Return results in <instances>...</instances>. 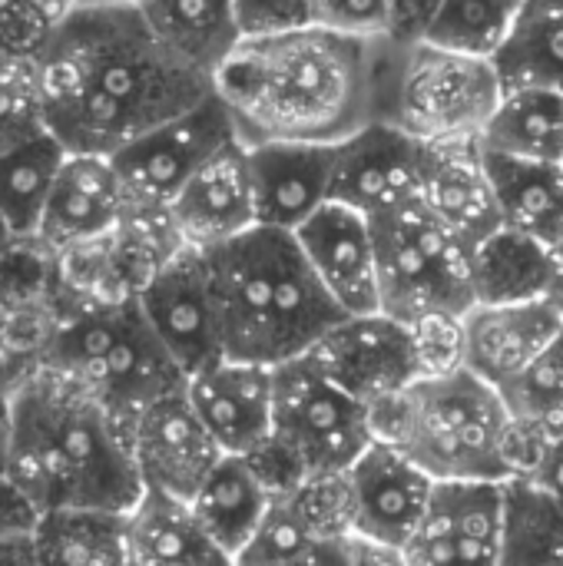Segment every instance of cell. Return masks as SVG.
Listing matches in <instances>:
<instances>
[{
	"mask_svg": "<svg viewBox=\"0 0 563 566\" xmlns=\"http://www.w3.org/2000/svg\"><path fill=\"white\" fill-rule=\"evenodd\" d=\"M43 123L66 153H116L199 103L212 83L179 63L136 7H76L37 56Z\"/></svg>",
	"mask_w": 563,
	"mask_h": 566,
	"instance_id": "obj_1",
	"label": "cell"
},
{
	"mask_svg": "<svg viewBox=\"0 0 563 566\" xmlns=\"http://www.w3.org/2000/svg\"><path fill=\"white\" fill-rule=\"evenodd\" d=\"M382 40L319 23L239 36L212 73V93L246 146H335L372 123Z\"/></svg>",
	"mask_w": 563,
	"mask_h": 566,
	"instance_id": "obj_2",
	"label": "cell"
},
{
	"mask_svg": "<svg viewBox=\"0 0 563 566\" xmlns=\"http://www.w3.org/2000/svg\"><path fill=\"white\" fill-rule=\"evenodd\" d=\"M40 511H129L143 484L129 454V421L37 352L10 381V448L3 471Z\"/></svg>",
	"mask_w": 563,
	"mask_h": 566,
	"instance_id": "obj_3",
	"label": "cell"
},
{
	"mask_svg": "<svg viewBox=\"0 0 563 566\" xmlns=\"http://www.w3.org/2000/svg\"><path fill=\"white\" fill-rule=\"evenodd\" d=\"M222 358L282 365L345 312L309 269L292 232L252 226L202 249Z\"/></svg>",
	"mask_w": 563,
	"mask_h": 566,
	"instance_id": "obj_4",
	"label": "cell"
},
{
	"mask_svg": "<svg viewBox=\"0 0 563 566\" xmlns=\"http://www.w3.org/2000/svg\"><path fill=\"white\" fill-rule=\"evenodd\" d=\"M372 434L398 448L431 481H508L511 411L498 388L468 368L418 375L368 408Z\"/></svg>",
	"mask_w": 563,
	"mask_h": 566,
	"instance_id": "obj_5",
	"label": "cell"
},
{
	"mask_svg": "<svg viewBox=\"0 0 563 566\" xmlns=\"http://www.w3.org/2000/svg\"><path fill=\"white\" fill-rule=\"evenodd\" d=\"M498 99L501 80L488 56L455 53L421 36H385L378 46L372 119L418 143L478 139Z\"/></svg>",
	"mask_w": 563,
	"mask_h": 566,
	"instance_id": "obj_6",
	"label": "cell"
},
{
	"mask_svg": "<svg viewBox=\"0 0 563 566\" xmlns=\"http://www.w3.org/2000/svg\"><path fill=\"white\" fill-rule=\"evenodd\" d=\"M37 355L80 381L123 421L183 385V371L146 325L136 298L100 302L60 322Z\"/></svg>",
	"mask_w": 563,
	"mask_h": 566,
	"instance_id": "obj_7",
	"label": "cell"
},
{
	"mask_svg": "<svg viewBox=\"0 0 563 566\" xmlns=\"http://www.w3.org/2000/svg\"><path fill=\"white\" fill-rule=\"evenodd\" d=\"M368 226L378 269V312L411 325L431 312L465 315L475 305L468 255L421 199L368 216Z\"/></svg>",
	"mask_w": 563,
	"mask_h": 566,
	"instance_id": "obj_8",
	"label": "cell"
},
{
	"mask_svg": "<svg viewBox=\"0 0 563 566\" xmlns=\"http://www.w3.org/2000/svg\"><path fill=\"white\" fill-rule=\"evenodd\" d=\"M312 474L345 471L372 444V415L332 385L305 355L272 365V431Z\"/></svg>",
	"mask_w": 563,
	"mask_h": 566,
	"instance_id": "obj_9",
	"label": "cell"
},
{
	"mask_svg": "<svg viewBox=\"0 0 563 566\" xmlns=\"http://www.w3.org/2000/svg\"><path fill=\"white\" fill-rule=\"evenodd\" d=\"M236 139L232 119L209 90L189 109L149 126L110 153L133 219H163L179 186L226 143Z\"/></svg>",
	"mask_w": 563,
	"mask_h": 566,
	"instance_id": "obj_10",
	"label": "cell"
},
{
	"mask_svg": "<svg viewBox=\"0 0 563 566\" xmlns=\"http://www.w3.org/2000/svg\"><path fill=\"white\" fill-rule=\"evenodd\" d=\"M133 298L183 378L222 358L202 249L176 242Z\"/></svg>",
	"mask_w": 563,
	"mask_h": 566,
	"instance_id": "obj_11",
	"label": "cell"
},
{
	"mask_svg": "<svg viewBox=\"0 0 563 566\" xmlns=\"http://www.w3.org/2000/svg\"><path fill=\"white\" fill-rule=\"evenodd\" d=\"M305 358L365 408L418 378L411 332L385 312L342 315L309 345Z\"/></svg>",
	"mask_w": 563,
	"mask_h": 566,
	"instance_id": "obj_12",
	"label": "cell"
},
{
	"mask_svg": "<svg viewBox=\"0 0 563 566\" xmlns=\"http://www.w3.org/2000/svg\"><path fill=\"white\" fill-rule=\"evenodd\" d=\"M504 481H435L402 564H501Z\"/></svg>",
	"mask_w": 563,
	"mask_h": 566,
	"instance_id": "obj_13",
	"label": "cell"
},
{
	"mask_svg": "<svg viewBox=\"0 0 563 566\" xmlns=\"http://www.w3.org/2000/svg\"><path fill=\"white\" fill-rule=\"evenodd\" d=\"M129 454L143 488L189 501L222 451L189 405L186 388L176 385L133 415Z\"/></svg>",
	"mask_w": 563,
	"mask_h": 566,
	"instance_id": "obj_14",
	"label": "cell"
},
{
	"mask_svg": "<svg viewBox=\"0 0 563 566\" xmlns=\"http://www.w3.org/2000/svg\"><path fill=\"white\" fill-rule=\"evenodd\" d=\"M431 484L435 481L398 448L372 438V444L345 468L352 534L402 557V547L425 514Z\"/></svg>",
	"mask_w": 563,
	"mask_h": 566,
	"instance_id": "obj_15",
	"label": "cell"
},
{
	"mask_svg": "<svg viewBox=\"0 0 563 566\" xmlns=\"http://www.w3.org/2000/svg\"><path fill=\"white\" fill-rule=\"evenodd\" d=\"M421 146L388 123H365L332 146L329 199L352 206L362 216H378L408 199H418Z\"/></svg>",
	"mask_w": 563,
	"mask_h": 566,
	"instance_id": "obj_16",
	"label": "cell"
},
{
	"mask_svg": "<svg viewBox=\"0 0 563 566\" xmlns=\"http://www.w3.org/2000/svg\"><path fill=\"white\" fill-rule=\"evenodd\" d=\"M133 219L119 176L103 153H66L46 192L33 245L73 252Z\"/></svg>",
	"mask_w": 563,
	"mask_h": 566,
	"instance_id": "obj_17",
	"label": "cell"
},
{
	"mask_svg": "<svg viewBox=\"0 0 563 566\" xmlns=\"http://www.w3.org/2000/svg\"><path fill=\"white\" fill-rule=\"evenodd\" d=\"M163 226L173 242L209 249L256 226L249 159L239 139L212 153L169 199Z\"/></svg>",
	"mask_w": 563,
	"mask_h": 566,
	"instance_id": "obj_18",
	"label": "cell"
},
{
	"mask_svg": "<svg viewBox=\"0 0 563 566\" xmlns=\"http://www.w3.org/2000/svg\"><path fill=\"white\" fill-rule=\"evenodd\" d=\"M292 235L309 269L345 315L378 312V269L368 216L325 199Z\"/></svg>",
	"mask_w": 563,
	"mask_h": 566,
	"instance_id": "obj_19",
	"label": "cell"
},
{
	"mask_svg": "<svg viewBox=\"0 0 563 566\" xmlns=\"http://www.w3.org/2000/svg\"><path fill=\"white\" fill-rule=\"evenodd\" d=\"M418 199L455 235L465 255L501 226L494 186L478 139L425 143Z\"/></svg>",
	"mask_w": 563,
	"mask_h": 566,
	"instance_id": "obj_20",
	"label": "cell"
},
{
	"mask_svg": "<svg viewBox=\"0 0 563 566\" xmlns=\"http://www.w3.org/2000/svg\"><path fill=\"white\" fill-rule=\"evenodd\" d=\"M186 398L222 454H246L272 431V365L216 358L183 378Z\"/></svg>",
	"mask_w": 563,
	"mask_h": 566,
	"instance_id": "obj_21",
	"label": "cell"
},
{
	"mask_svg": "<svg viewBox=\"0 0 563 566\" xmlns=\"http://www.w3.org/2000/svg\"><path fill=\"white\" fill-rule=\"evenodd\" d=\"M563 315L548 298L471 305L461 315L465 368L491 388L511 385L561 332Z\"/></svg>",
	"mask_w": 563,
	"mask_h": 566,
	"instance_id": "obj_22",
	"label": "cell"
},
{
	"mask_svg": "<svg viewBox=\"0 0 563 566\" xmlns=\"http://www.w3.org/2000/svg\"><path fill=\"white\" fill-rule=\"evenodd\" d=\"M246 159L256 226L295 232L329 199L332 146L259 143L246 146Z\"/></svg>",
	"mask_w": 563,
	"mask_h": 566,
	"instance_id": "obj_23",
	"label": "cell"
},
{
	"mask_svg": "<svg viewBox=\"0 0 563 566\" xmlns=\"http://www.w3.org/2000/svg\"><path fill=\"white\" fill-rule=\"evenodd\" d=\"M126 566H189L226 564L202 534L186 497L143 488L123 514Z\"/></svg>",
	"mask_w": 563,
	"mask_h": 566,
	"instance_id": "obj_24",
	"label": "cell"
},
{
	"mask_svg": "<svg viewBox=\"0 0 563 566\" xmlns=\"http://www.w3.org/2000/svg\"><path fill=\"white\" fill-rule=\"evenodd\" d=\"M189 507L219 557L236 564L269 507V491L239 454H219V461L192 491Z\"/></svg>",
	"mask_w": 563,
	"mask_h": 566,
	"instance_id": "obj_25",
	"label": "cell"
},
{
	"mask_svg": "<svg viewBox=\"0 0 563 566\" xmlns=\"http://www.w3.org/2000/svg\"><path fill=\"white\" fill-rule=\"evenodd\" d=\"M149 33L186 66L209 76L239 43L232 0H139Z\"/></svg>",
	"mask_w": 563,
	"mask_h": 566,
	"instance_id": "obj_26",
	"label": "cell"
},
{
	"mask_svg": "<svg viewBox=\"0 0 563 566\" xmlns=\"http://www.w3.org/2000/svg\"><path fill=\"white\" fill-rule=\"evenodd\" d=\"M501 226L518 229L541 245L563 242V163H538L484 153Z\"/></svg>",
	"mask_w": 563,
	"mask_h": 566,
	"instance_id": "obj_27",
	"label": "cell"
},
{
	"mask_svg": "<svg viewBox=\"0 0 563 566\" xmlns=\"http://www.w3.org/2000/svg\"><path fill=\"white\" fill-rule=\"evenodd\" d=\"M484 153L563 163V90L551 86H514L501 90L494 113L481 136Z\"/></svg>",
	"mask_w": 563,
	"mask_h": 566,
	"instance_id": "obj_28",
	"label": "cell"
},
{
	"mask_svg": "<svg viewBox=\"0 0 563 566\" xmlns=\"http://www.w3.org/2000/svg\"><path fill=\"white\" fill-rule=\"evenodd\" d=\"M491 63L501 90H563V0H518L511 27Z\"/></svg>",
	"mask_w": 563,
	"mask_h": 566,
	"instance_id": "obj_29",
	"label": "cell"
},
{
	"mask_svg": "<svg viewBox=\"0 0 563 566\" xmlns=\"http://www.w3.org/2000/svg\"><path fill=\"white\" fill-rule=\"evenodd\" d=\"M468 285L478 305L544 298L548 245L518 229L498 226L468 252Z\"/></svg>",
	"mask_w": 563,
	"mask_h": 566,
	"instance_id": "obj_30",
	"label": "cell"
},
{
	"mask_svg": "<svg viewBox=\"0 0 563 566\" xmlns=\"http://www.w3.org/2000/svg\"><path fill=\"white\" fill-rule=\"evenodd\" d=\"M123 514L106 507L40 511L30 531L33 564L126 566Z\"/></svg>",
	"mask_w": 563,
	"mask_h": 566,
	"instance_id": "obj_31",
	"label": "cell"
},
{
	"mask_svg": "<svg viewBox=\"0 0 563 566\" xmlns=\"http://www.w3.org/2000/svg\"><path fill=\"white\" fill-rule=\"evenodd\" d=\"M63 156L66 149L50 129L0 153V229L7 235L33 242L46 192Z\"/></svg>",
	"mask_w": 563,
	"mask_h": 566,
	"instance_id": "obj_32",
	"label": "cell"
},
{
	"mask_svg": "<svg viewBox=\"0 0 563 566\" xmlns=\"http://www.w3.org/2000/svg\"><path fill=\"white\" fill-rule=\"evenodd\" d=\"M501 564H563V504L524 478L504 481Z\"/></svg>",
	"mask_w": 563,
	"mask_h": 566,
	"instance_id": "obj_33",
	"label": "cell"
},
{
	"mask_svg": "<svg viewBox=\"0 0 563 566\" xmlns=\"http://www.w3.org/2000/svg\"><path fill=\"white\" fill-rule=\"evenodd\" d=\"M514 10L518 0H441L421 30V40L491 60L511 27Z\"/></svg>",
	"mask_w": 563,
	"mask_h": 566,
	"instance_id": "obj_34",
	"label": "cell"
},
{
	"mask_svg": "<svg viewBox=\"0 0 563 566\" xmlns=\"http://www.w3.org/2000/svg\"><path fill=\"white\" fill-rule=\"evenodd\" d=\"M508 411L548 438L563 434V325L551 345L501 388Z\"/></svg>",
	"mask_w": 563,
	"mask_h": 566,
	"instance_id": "obj_35",
	"label": "cell"
},
{
	"mask_svg": "<svg viewBox=\"0 0 563 566\" xmlns=\"http://www.w3.org/2000/svg\"><path fill=\"white\" fill-rule=\"evenodd\" d=\"M43 99L37 60L0 50V153L43 133Z\"/></svg>",
	"mask_w": 563,
	"mask_h": 566,
	"instance_id": "obj_36",
	"label": "cell"
},
{
	"mask_svg": "<svg viewBox=\"0 0 563 566\" xmlns=\"http://www.w3.org/2000/svg\"><path fill=\"white\" fill-rule=\"evenodd\" d=\"M66 7V0H0V50L37 60Z\"/></svg>",
	"mask_w": 563,
	"mask_h": 566,
	"instance_id": "obj_37",
	"label": "cell"
},
{
	"mask_svg": "<svg viewBox=\"0 0 563 566\" xmlns=\"http://www.w3.org/2000/svg\"><path fill=\"white\" fill-rule=\"evenodd\" d=\"M418 375H445L455 368H465V332L461 315L451 312H431L408 325Z\"/></svg>",
	"mask_w": 563,
	"mask_h": 566,
	"instance_id": "obj_38",
	"label": "cell"
},
{
	"mask_svg": "<svg viewBox=\"0 0 563 566\" xmlns=\"http://www.w3.org/2000/svg\"><path fill=\"white\" fill-rule=\"evenodd\" d=\"M312 23L352 33V36H388L392 33V7L388 0H309Z\"/></svg>",
	"mask_w": 563,
	"mask_h": 566,
	"instance_id": "obj_39",
	"label": "cell"
},
{
	"mask_svg": "<svg viewBox=\"0 0 563 566\" xmlns=\"http://www.w3.org/2000/svg\"><path fill=\"white\" fill-rule=\"evenodd\" d=\"M239 36H265L312 23L309 0H232Z\"/></svg>",
	"mask_w": 563,
	"mask_h": 566,
	"instance_id": "obj_40",
	"label": "cell"
},
{
	"mask_svg": "<svg viewBox=\"0 0 563 566\" xmlns=\"http://www.w3.org/2000/svg\"><path fill=\"white\" fill-rule=\"evenodd\" d=\"M37 521V507L23 497V491L0 474V541H20L30 537Z\"/></svg>",
	"mask_w": 563,
	"mask_h": 566,
	"instance_id": "obj_41",
	"label": "cell"
},
{
	"mask_svg": "<svg viewBox=\"0 0 563 566\" xmlns=\"http://www.w3.org/2000/svg\"><path fill=\"white\" fill-rule=\"evenodd\" d=\"M438 3L441 0H388V7H392V33L388 36L418 40Z\"/></svg>",
	"mask_w": 563,
	"mask_h": 566,
	"instance_id": "obj_42",
	"label": "cell"
},
{
	"mask_svg": "<svg viewBox=\"0 0 563 566\" xmlns=\"http://www.w3.org/2000/svg\"><path fill=\"white\" fill-rule=\"evenodd\" d=\"M524 481L538 484L541 491H548L551 497H557L563 504V434L561 438H548L538 464L531 468V474H524Z\"/></svg>",
	"mask_w": 563,
	"mask_h": 566,
	"instance_id": "obj_43",
	"label": "cell"
},
{
	"mask_svg": "<svg viewBox=\"0 0 563 566\" xmlns=\"http://www.w3.org/2000/svg\"><path fill=\"white\" fill-rule=\"evenodd\" d=\"M23 361L0 365V474L7 471V448H10V381Z\"/></svg>",
	"mask_w": 563,
	"mask_h": 566,
	"instance_id": "obj_44",
	"label": "cell"
},
{
	"mask_svg": "<svg viewBox=\"0 0 563 566\" xmlns=\"http://www.w3.org/2000/svg\"><path fill=\"white\" fill-rule=\"evenodd\" d=\"M544 298L554 302L563 315V242L548 249V292H544Z\"/></svg>",
	"mask_w": 563,
	"mask_h": 566,
	"instance_id": "obj_45",
	"label": "cell"
},
{
	"mask_svg": "<svg viewBox=\"0 0 563 566\" xmlns=\"http://www.w3.org/2000/svg\"><path fill=\"white\" fill-rule=\"evenodd\" d=\"M0 564H33L30 537H20V541H0Z\"/></svg>",
	"mask_w": 563,
	"mask_h": 566,
	"instance_id": "obj_46",
	"label": "cell"
},
{
	"mask_svg": "<svg viewBox=\"0 0 563 566\" xmlns=\"http://www.w3.org/2000/svg\"><path fill=\"white\" fill-rule=\"evenodd\" d=\"M76 7H136L139 0H70Z\"/></svg>",
	"mask_w": 563,
	"mask_h": 566,
	"instance_id": "obj_47",
	"label": "cell"
},
{
	"mask_svg": "<svg viewBox=\"0 0 563 566\" xmlns=\"http://www.w3.org/2000/svg\"><path fill=\"white\" fill-rule=\"evenodd\" d=\"M66 3H70V0H66Z\"/></svg>",
	"mask_w": 563,
	"mask_h": 566,
	"instance_id": "obj_48",
	"label": "cell"
}]
</instances>
